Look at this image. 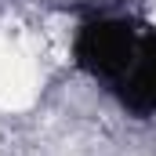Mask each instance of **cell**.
<instances>
[{"mask_svg":"<svg viewBox=\"0 0 156 156\" xmlns=\"http://www.w3.org/2000/svg\"><path fill=\"white\" fill-rule=\"evenodd\" d=\"M40 91V51L33 33L0 29V109L22 113Z\"/></svg>","mask_w":156,"mask_h":156,"instance_id":"1","label":"cell"}]
</instances>
